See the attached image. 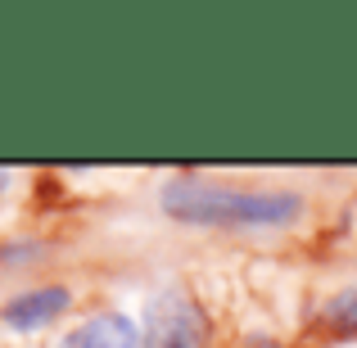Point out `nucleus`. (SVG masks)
<instances>
[{
	"label": "nucleus",
	"mask_w": 357,
	"mask_h": 348,
	"mask_svg": "<svg viewBox=\"0 0 357 348\" xmlns=\"http://www.w3.org/2000/svg\"><path fill=\"white\" fill-rule=\"evenodd\" d=\"M163 213L185 227H289L303 213L294 190H244V186H218L199 176H176L163 186Z\"/></svg>",
	"instance_id": "obj_1"
},
{
	"label": "nucleus",
	"mask_w": 357,
	"mask_h": 348,
	"mask_svg": "<svg viewBox=\"0 0 357 348\" xmlns=\"http://www.w3.org/2000/svg\"><path fill=\"white\" fill-rule=\"evenodd\" d=\"M59 348H145V335L127 312H96L63 335Z\"/></svg>",
	"instance_id": "obj_4"
},
{
	"label": "nucleus",
	"mask_w": 357,
	"mask_h": 348,
	"mask_svg": "<svg viewBox=\"0 0 357 348\" xmlns=\"http://www.w3.org/2000/svg\"><path fill=\"white\" fill-rule=\"evenodd\" d=\"M321 321L331 326V335H344V340H357V289H344L340 298H331L321 312Z\"/></svg>",
	"instance_id": "obj_5"
},
{
	"label": "nucleus",
	"mask_w": 357,
	"mask_h": 348,
	"mask_svg": "<svg viewBox=\"0 0 357 348\" xmlns=\"http://www.w3.org/2000/svg\"><path fill=\"white\" fill-rule=\"evenodd\" d=\"M208 321L185 294H158L145 312V348H204Z\"/></svg>",
	"instance_id": "obj_2"
},
{
	"label": "nucleus",
	"mask_w": 357,
	"mask_h": 348,
	"mask_svg": "<svg viewBox=\"0 0 357 348\" xmlns=\"http://www.w3.org/2000/svg\"><path fill=\"white\" fill-rule=\"evenodd\" d=\"M68 308H73L68 285H36V289L14 294L0 308V326H9L14 335H32V331H41V326H54Z\"/></svg>",
	"instance_id": "obj_3"
}]
</instances>
